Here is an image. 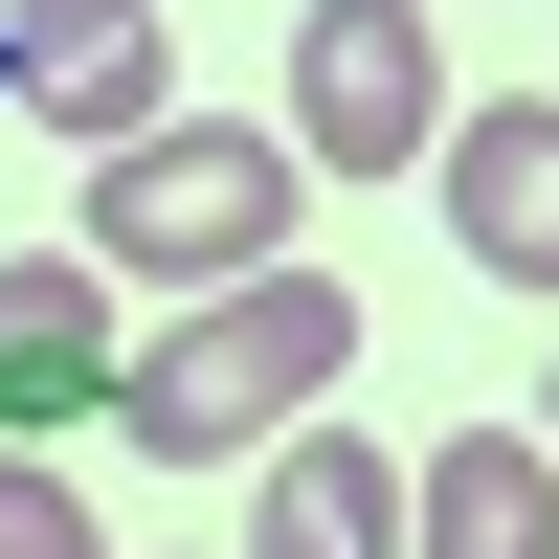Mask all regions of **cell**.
Masks as SVG:
<instances>
[{
    "label": "cell",
    "mask_w": 559,
    "mask_h": 559,
    "mask_svg": "<svg viewBox=\"0 0 559 559\" xmlns=\"http://www.w3.org/2000/svg\"><path fill=\"white\" fill-rule=\"evenodd\" d=\"M336 381H358V292L247 269V292H179L157 358H112V448H134V471H247V448L313 426Z\"/></svg>",
    "instance_id": "1"
},
{
    "label": "cell",
    "mask_w": 559,
    "mask_h": 559,
    "mask_svg": "<svg viewBox=\"0 0 559 559\" xmlns=\"http://www.w3.org/2000/svg\"><path fill=\"white\" fill-rule=\"evenodd\" d=\"M292 202H313L292 134H247V112H157V134H112V157H90V224H68V247L112 269V292H247V269H292Z\"/></svg>",
    "instance_id": "2"
},
{
    "label": "cell",
    "mask_w": 559,
    "mask_h": 559,
    "mask_svg": "<svg viewBox=\"0 0 559 559\" xmlns=\"http://www.w3.org/2000/svg\"><path fill=\"white\" fill-rule=\"evenodd\" d=\"M269 134H292L313 179H403V157L448 134V45H426V0H313V23H292V112H269Z\"/></svg>",
    "instance_id": "3"
},
{
    "label": "cell",
    "mask_w": 559,
    "mask_h": 559,
    "mask_svg": "<svg viewBox=\"0 0 559 559\" xmlns=\"http://www.w3.org/2000/svg\"><path fill=\"white\" fill-rule=\"evenodd\" d=\"M0 112H45V134H157L179 112V23L157 0H0Z\"/></svg>",
    "instance_id": "4"
},
{
    "label": "cell",
    "mask_w": 559,
    "mask_h": 559,
    "mask_svg": "<svg viewBox=\"0 0 559 559\" xmlns=\"http://www.w3.org/2000/svg\"><path fill=\"white\" fill-rule=\"evenodd\" d=\"M112 426V269L90 247H0V448Z\"/></svg>",
    "instance_id": "5"
},
{
    "label": "cell",
    "mask_w": 559,
    "mask_h": 559,
    "mask_svg": "<svg viewBox=\"0 0 559 559\" xmlns=\"http://www.w3.org/2000/svg\"><path fill=\"white\" fill-rule=\"evenodd\" d=\"M247 559H403V448H358L336 403L247 448Z\"/></svg>",
    "instance_id": "6"
},
{
    "label": "cell",
    "mask_w": 559,
    "mask_h": 559,
    "mask_svg": "<svg viewBox=\"0 0 559 559\" xmlns=\"http://www.w3.org/2000/svg\"><path fill=\"white\" fill-rule=\"evenodd\" d=\"M426 179H448V247L492 292H559V112H448Z\"/></svg>",
    "instance_id": "7"
},
{
    "label": "cell",
    "mask_w": 559,
    "mask_h": 559,
    "mask_svg": "<svg viewBox=\"0 0 559 559\" xmlns=\"http://www.w3.org/2000/svg\"><path fill=\"white\" fill-rule=\"evenodd\" d=\"M403 559H559V448L448 426L426 471H403Z\"/></svg>",
    "instance_id": "8"
},
{
    "label": "cell",
    "mask_w": 559,
    "mask_h": 559,
    "mask_svg": "<svg viewBox=\"0 0 559 559\" xmlns=\"http://www.w3.org/2000/svg\"><path fill=\"white\" fill-rule=\"evenodd\" d=\"M0 559H112V515H90V471H45V448H0Z\"/></svg>",
    "instance_id": "9"
},
{
    "label": "cell",
    "mask_w": 559,
    "mask_h": 559,
    "mask_svg": "<svg viewBox=\"0 0 559 559\" xmlns=\"http://www.w3.org/2000/svg\"><path fill=\"white\" fill-rule=\"evenodd\" d=\"M537 448H559V381H537Z\"/></svg>",
    "instance_id": "10"
}]
</instances>
